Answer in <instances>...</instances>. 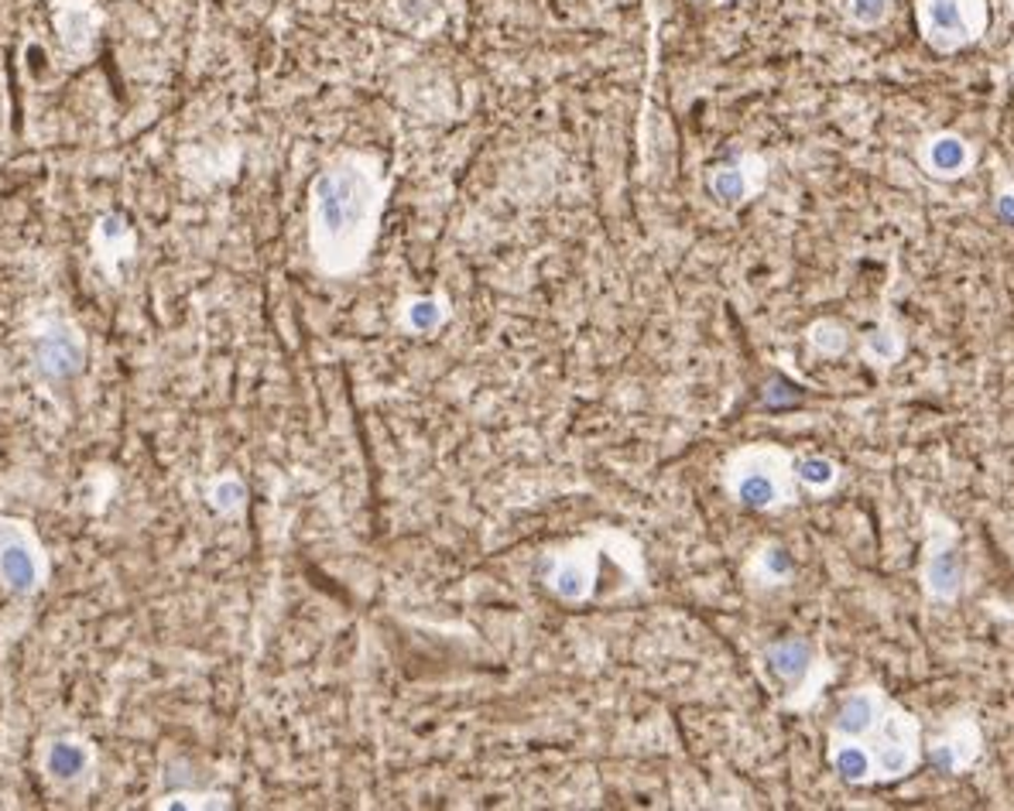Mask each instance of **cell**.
Returning a JSON list of instances; mask_svg holds the SVG:
<instances>
[{
    "label": "cell",
    "mask_w": 1014,
    "mask_h": 811,
    "mask_svg": "<svg viewBox=\"0 0 1014 811\" xmlns=\"http://www.w3.org/2000/svg\"><path fill=\"white\" fill-rule=\"evenodd\" d=\"M388 175L363 152L333 158L309 185V244L322 274H353L374 247Z\"/></svg>",
    "instance_id": "obj_1"
},
{
    "label": "cell",
    "mask_w": 1014,
    "mask_h": 811,
    "mask_svg": "<svg viewBox=\"0 0 1014 811\" xmlns=\"http://www.w3.org/2000/svg\"><path fill=\"white\" fill-rule=\"evenodd\" d=\"M727 494L748 510H778L796 504V459L771 442L737 449L723 466Z\"/></svg>",
    "instance_id": "obj_2"
},
{
    "label": "cell",
    "mask_w": 1014,
    "mask_h": 811,
    "mask_svg": "<svg viewBox=\"0 0 1014 811\" xmlns=\"http://www.w3.org/2000/svg\"><path fill=\"white\" fill-rule=\"evenodd\" d=\"M918 35L933 52L971 49L987 35L991 11L987 0H915Z\"/></svg>",
    "instance_id": "obj_3"
},
{
    "label": "cell",
    "mask_w": 1014,
    "mask_h": 811,
    "mask_svg": "<svg viewBox=\"0 0 1014 811\" xmlns=\"http://www.w3.org/2000/svg\"><path fill=\"white\" fill-rule=\"evenodd\" d=\"M860 743H867V750L874 756V774H878V781L908 778L918 768V760L926 756L918 720L895 702L885 705L878 726H874L867 733V740H860Z\"/></svg>",
    "instance_id": "obj_4"
},
{
    "label": "cell",
    "mask_w": 1014,
    "mask_h": 811,
    "mask_svg": "<svg viewBox=\"0 0 1014 811\" xmlns=\"http://www.w3.org/2000/svg\"><path fill=\"white\" fill-rule=\"evenodd\" d=\"M936 524H939V517H936ZM963 583H966V561L956 545L953 524L933 528V520H929V541H926V555H922V586H926V596L949 603L963 593Z\"/></svg>",
    "instance_id": "obj_5"
},
{
    "label": "cell",
    "mask_w": 1014,
    "mask_h": 811,
    "mask_svg": "<svg viewBox=\"0 0 1014 811\" xmlns=\"http://www.w3.org/2000/svg\"><path fill=\"white\" fill-rule=\"evenodd\" d=\"M918 165H922V172L939 182H953V178H963L974 172L977 148L956 130H939L918 145Z\"/></svg>",
    "instance_id": "obj_6"
},
{
    "label": "cell",
    "mask_w": 1014,
    "mask_h": 811,
    "mask_svg": "<svg viewBox=\"0 0 1014 811\" xmlns=\"http://www.w3.org/2000/svg\"><path fill=\"white\" fill-rule=\"evenodd\" d=\"M926 756L939 774H963L981 756L977 723L966 720V715H953V720L943 726V733L929 740Z\"/></svg>",
    "instance_id": "obj_7"
},
{
    "label": "cell",
    "mask_w": 1014,
    "mask_h": 811,
    "mask_svg": "<svg viewBox=\"0 0 1014 811\" xmlns=\"http://www.w3.org/2000/svg\"><path fill=\"white\" fill-rule=\"evenodd\" d=\"M768 168L758 155H741L710 172V193L720 206H744L764 188Z\"/></svg>",
    "instance_id": "obj_8"
},
{
    "label": "cell",
    "mask_w": 1014,
    "mask_h": 811,
    "mask_svg": "<svg viewBox=\"0 0 1014 811\" xmlns=\"http://www.w3.org/2000/svg\"><path fill=\"white\" fill-rule=\"evenodd\" d=\"M888 702L891 698L881 688H874V685L850 692L840 702L837 715H833V730H829V740H867V733L878 726V720H881V712H885Z\"/></svg>",
    "instance_id": "obj_9"
},
{
    "label": "cell",
    "mask_w": 1014,
    "mask_h": 811,
    "mask_svg": "<svg viewBox=\"0 0 1014 811\" xmlns=\"http://www.w3.org/2000/svg\"><path fill=\"white\" fill-rule=\"evenodd\" d=\"M764 664L768 672L789 688H802L806 678L816 672V651L809 641L802 637H786V641H774L768 651H764Z\"/></svg>",
    "instance_id": "obj_10"
},
{
    "label": "cell",
    "mask_w": 1014,
    "mask_h": 811,
    "mask_svg": "<svg viewBox=\"0 0 1014 811\" xmlns=\"http://www.w3.org/2000/svg\"><path fill=\"white\" fill-rule=\"evenodd\" d=\"M100 21H104V14L94 0H56V25H59L66 49H76V52L89 49Z\"/></svg>",
    "instance_id": "obj_11"
},
{
    "label": "cell",
    "mask_w": 1014,
    "mask_h": 811,
    "mask_svg": "<svg viewBox=\"0 0 1014 811\" xmlns=\"http://www.w3.org/2000/svg\"><path fill=\"white\" fill-rule=\"evenodd\" d=\"M548 586L563 599H583L593 589V558L586 551L579 555H559L548 565Z\"/></svg>",
    "instance_id": "obj_12"
},
{
    "label": "cell",
    "mask_w": 1014,
    "mask_h": 811,
    "mask_svg": "<svg viewBox=\"0 0 1014 811\" xmlns=\"http://www.w3.org/2000/svg\"><path fill=\"white\" fill-rule=\"evenodd\" d=\"M829 768L847 784H874V756L860 740H829Z\"/></svg>",
    "instance_id": "obj_13"
},
{
    "label": "cell",
    "mask_w": 1014,
    "mask_h": 811,
    "mask_svg": "<svg viewBox=\"0 0 1014 811\" xmlns=\"http://www.w3.org/2000/svg\"><path fill=\"white\" fill-rule=\"evenodd\" d=\"M796 480H799V487H806L812 494H826L837 487L840 466L826 456H802V459H796Z\"/></svg>",
    "instance_id": "obj_14"
},
{
    "label": "cell",
    "mask_w": 1014,
    "mask_h": 811,
    "mask_svg": "<svg viewBox=\"0 0 1014 811\" xmlns=\"http://www.w3.org/2000/svg\"><path fill=\"white\" fill-rule=\"evenodd\" d=\"M0 571H4L11 586H18V589H28L35 583V561H31L25 541H14L4 548V555H0Z\"/></svg>",
    "instance_id": "obj_15"
},
{
    "label": "cell",
    "mask_w": 1014,
    "mask_h": 811,
    "mask_svg": "<svg viewBox=\"0 0 1014 811\" xmlns=\"http://www.w3.org/2000/svg\"><path fill=\"white\" fill-rule=\"evenodd\" d=\"M891 4L895 0H847V18H850L854 28L870 31V28H881L888 21Z\"/></svg>",
    "instance_id": "obj_16"
},
{
    "label": "cell",
    "mask_w": 1014,
    "mask_h": 811,
    "mask_svg": "<svg viewBox=\"0 0 1014 811\" xmlns=\"http://www.w3.org/2000/svg\"><path fill=\"white\" fill-rule=\"evenodd\" d=\"M442 319H446L442 299H415V302H408V309H404V322H408V329H415V332H432V329L442 325Z\"/></svg>",
    "instance_id": "obj_17"
},
{
    "label": "cell",
    "mask_w": 1014,
    "mask_h": 811,
    "mask_svg": "<svg viewBox=\"0 0 1014 811\" xmlns=\"http://www.w3.org/2000/svg\"><path fill=\"white\" fill-rule=\"evenodd\" d=\"M809 343L819 350V353H826V356H837V353H844L847 350V329L840 325V322H833V319H822V322H816L812 329H809Z\"/></svg>",
    "instance_id": "obj_18"
},
{
    "label": "cell",
    "mask_w": 1014,
    "mask_h": 811,
    "mask_svg": "<svg viewBox=\"0 0 1014 811\" xmlns=\"http://www.w3.org/2000/svg\"><path fill=\"white\" fill-rule=\"evenodd\" d=\"M867 356L870 360H881V363H891V360H898L901 356V336H898V329H891L888 322L881 325V329H874L870 336H867Z\"/></svg>",
    "instance_id": "obj_19"
},
{
    "label": "cell",
    "mask_w": 1014,
    "mask_h": 811,
    "mask_svg": "<svg viewBox=\"0 0 1014 811\" xmlns=\"http://www.w3.org/2000/svg\"><path fill=\"white\" fill-rule=\"evenodd\" d=\"M758 565H761V576H764L768 583H781V579H789V576H792V558H789V551H781L778 545L764 548V551L758 555Z\"/></svg>",
    "instance_id": "obj_20"
},
{
    "label": "cell",
    "mask_w": 1014,
    "mask_h": 811,
    "mask_svg": "<svg viewBox=\"0 0 1014 811\" xmlns=\"http://www.w3.org/2000/svg\"><path fill=\"white\" fill-rule=\"evenodd\" d=\"M994 209L1004 223L1014 226V178H1001L994 188Z\"/></svg>",
    "instance_id": "obj_21"
},
{
    "label": "cell",
    "mask_w": 1014,
    "mask_h": 811,
    "mask_svg": "<svg viewBox=\"0 0 1014 811\" xmlns=\"http://www.w3.org/2000/svg\"><path fill=\"white\" fill-rule=\"evenodd\" d=\"M52 768L59 771V774H72V771H79L82 768V753L79 750H72V746H56V753H52Z\"/></svg>",
    "instance_id": "obj_22"
},
{
    "label": "cell",
    "mask_w": 1014,
    "mask_h": 811,
    "mask_svg": "<svg viewBox=\"0 0 1014 811\" xmlns=\"http://www.w3.org/2000/svg\"><path fill=\"white\" fill-rule=\"evenodd\" d=\"M1011 79H1014V45H1011Z\"/></svg>",
    "instance_id": "obj_23"
}]
</instances>
